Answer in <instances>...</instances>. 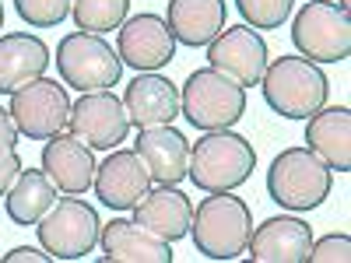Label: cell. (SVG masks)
<instances>
[{
	"label": "cell",
	"instance_id": "19",
	"mask_svg": "<svg viewBox=\"0 0 351 263\" xmlns=\"http://www.w3.org/2000/svg\"><path fill=\"white\" fill-rule=\"evenodd\" d=\"M134 151L141 155V162L148 165L152 183H165V186H180L186 179V162H190V140L176 130L172 123L165 127H148L137 130Z\"/></svg>",
	"mask_w": 351,
	"mask_h": 263
},
{
	"label": "cell",
	"instance_id": "23",
	"mask_svg": "<svg viewBox=\"0 0 351 263\" xmlns=\"http://www.w3.org/2000/svg\"><path fill=\"white\" fill-rule=\"evenodd\" d=\"M56 200V186L49 183V175L43 168H21L11 190L4 193V211L18 228L36 225Z\"/></svg>",
	"mask_w": 351,
	"mask_h": 263
},
{
	"label": "cell",
	"instance_id": "15",
	"mask_svg": "<svg viewBox=\"0 0 351 263\" xmlns=\"http://www.w3.org/2000/svg\"><path fill=\"white\" fill-rule=\"evenodd\" d=\"M43 172L49 175V183L56 186V193H71V197H84L92 190L95 179V155L84 140H77L74 134H56L46 140L43 148Z\"/></svg>",
	"mask_w": 351,
	"mask_h": 263
},
{
	"label": "cell",
	"instance_id": "20",
	"mask_svg": "<svg viewBox=\"0 0 351 263\" xmlns=\"http://www.w3.org/2000/svg\"><path fill=\"white\" fill-rule=\"evenodd\" d=\"M306 148L330 172H351V109H316L306 120Z\"/></svg>",
	"mask_w": 351,
	"mask_h": 263
},
{
	"label": "cell",
	"instance_id": "27",
	"mask_svg": "<svg viewBox=\"0 0 351 263\" xmlns=\"http://www.w3.org/2000/svg\"><path fill=\"white\" fill-rule=\"evenodd\" d=\"M351 260V239L348 236H324L309 246V260L306 263H348Z\"/></svg>",
	"mask_w": 351,
	"mask_h": 263
},
{
	"label": "cell",
	"instance_id": "30",
	"mask_svg": "<svg viewBox=\"0 0 351 263\" xmlns=\"http://www.w3.org/2000/svg\"><path fill=\"white\" fill-rule=\"evenodd\" d=\"M4 263H53V256L36 246H18V249L4 253Z\"/></svg>",
	"mask_w": 351,
	"mask_h": 263
},
{
	"label": "cell",
	"instance_id": "3",
	"mask_svg": "<svg viewBox=\"0 0 351 263\" xmlns=\"http://www.w3.org/2000/svg\"><path fill=\"white\" fill-rule=\"evenodd\" d=\"M260 92L263 102L285 120H309L316 109L327 105L330 81L319 71V64L306 60V56H278L263 71Z\"/></svg>",
	"mask_w": 351,
	"mask_h": 263
},
{
	"label": "cell",
	"instance_id": "13",
	"mask_svg": "<svg viewBox=\"0 0 351 263\" xmlns=\"http://www.w3.org/2000/svg\"><path fill=\"white\" fill-rule=\"evenodd\" d=\"M95 197L112 211H134V203L152 190V172L134 148H112L92 179Z\"/></svg>",
	"mask_w": 351,
	"mask_h": 263
},
{
	"label": "cell",
	"instance_id": "22",
	"mask_svg": "<svg viewBox=\"0 0 351 263\" xmlns=\"http://www.w3.org/2000/svg\"><path fill=\"white\" fill-rule=\"evenodd\" d=\"M165 25L176 42L183 46H208L228 25L225 0H169Z\"/></svg>",
	"mask_w": 351,
	"mask_h": 263
},
{
	"label": "cell",
	"instance_id": "12",
	"mask_svg": "<svg viewBox=\"0 0 351 263\" xmlns=\"http://www.w3.org/2000/svg\"><path fill=\"white\" fill-rule=\"evenodd\" d=\"M116 53L137 74H148L172 64L176 39L162 14H130L116 28Z\"/></svg>",
	"mask_w": 351,
	"mask_h": 263
},
{
	"label": "cell",
	"instance_id": "8",
	"mask_svg": "<svg viewBox=\"0 0 351 263\" xmlns=\"http://www.w3.org/2000/svg\"><path fill=\"white\" fill-rule=\"evenodd\" d=\"M291 46L313 64H344L351 56V21L334 0H309L291 21Z\"/></svg>",
	"mask_w": 351,
	"mask_h": 263
},
{
	"label": "cell",
	"instance_id": "2",
	"mask_svg": "<svg viewBox=\"0 0 351 263\" xmlns=\"http://www.w3.org/2000/svg\"><path fill=\"white\" fill-rule=\"evenodd\" d=\"M253 231V214L246 208V200L236 197L232 190L225 193H208L197 208L190 221V239L193 249L208 260H236L246 253Z\"/></svg>",
	"mask_w": 351,
	"mask_h": 263
},
{
	"label": "cell",
	"instance_id": "14",
	"mask_svg": "<svg viewBox=\"0 0 351 263\" xmlns=\"http://www.w3.org/2000/svg\"><path fill=\"white\" fill-rule=\"evenodd\" d=\"M313 246V228L295 214H278L250 231L246 253L253 263H306Z\"/></svg>",
	"mask_w": 351,
	"mask_h": 263
},
{
	"label": "cell",
	"instance_id": "10",
	"mask_svg": "<svg viewBox=\"0 0 351 263\" xmlns=\"http://www.w3.org/2000/svg\"><path fill=\"white\" fill-rule=\"evenodd\" d=\"M67 130L92 151H112L127 140L130 116L123 109V99H116L112 92H84L71 105Z\"/></svg>",
	"mask_w": 351,
	"mask_h": 263
},
{
	"label": "cell",
	"instance_id": "29",
	"mask_svg": "<svg viewBox=\"0 0 351 263\" xmlns=\"http://www.w3.org/2000/svg\"><path fill=\"white\" fill-rule=\"evenodd\" d=\"M25 165H21V158H18V151H11V155H0V197H4L8 190H11V183L18 179V172H21Z\"/></svg>",
	"mask_w": 351,
	"mask_h": 263
},
{
	"label": "cell",
	"instance_id": "31",
	"mask_svg": "<svg viewBox=\"0 0 351 263\" xmlns=\"http://www.w3.org/2000/svg\"><path fill=\"white\" fill-rule=\"evenodd\" d=\"M337 8H341V11H348V8H351V0H337Z\"/></svg>",
	"mask_w": 351,
	"mask_h": 263
},
{
	"label": "cell",
	"instance_id": "6",
	"mask_svg": "<svg viewBox=\"0 0 351 263\" xmlns=\"http://www.w3.org/2000/svg\"><path fill=\"white\" fill-rule=\"evenodd\" d=\"M56 74L74 92H112L120 84L123 60L102 36L95 32H67L56 42Z\"/></svg>",
	"mask_w": 351,
	"mask_h": 263
},
{
	"label": "cell",
	"instance_id": "9",
	"mask_svg": "<svg viewBox=\"0 0 351 263\" xmlns=\"http://www.w3.org/2000/svg\"><path fill=\"white\" fill-rule=\"evenodd\" d=\"M71 116V99L64 92V81L36 77L11 95V120L21 137L28 140H49L64 134Z\"/></svg>",
	"mask_w": 351,
	"mask_h": 263
},
{
	"label": "cell",
	"instance_id": "32",
	"mask_svg": "<svg viewBox=\"0 0 351 263\" xmlns=\"http://www.w3.org/2000/svg\"><path fill=\"white\" fill-rule=\"evenodd\" d=\"M0 28H4V4H0Z\"/></svg>",
	"mask_w": 351,
	"mask_h": 263
},
{
	"label": "cell",
	"instance_id": "16",
	"mask_svg": "<svg viewBox=\"0 0 351 263\" xmlns=\"http://www.w3.org/2000/svg\"><path fill=\"white\" fill-rule=\"evenodd\" d=\"M123 109L130 116V127L148 130V127H165L180 116V88L158 71L137 74L127 92H123Z\"/></svg>",
	"mask_w": 351,
	"mask_h": 263
},
{
	"label": "cell",
	"instance_id": "21",
	"mask_svg": "<svg viewBox=\"0 0 351 263\" xmlns=\"http://www.w3.org/2000/svg\"><path fill=\"white\" fill-rule=\"evenodd\" d=\"M49 46L39 36L8 32L0 36V95H14L28 81L46 77L49 67Z\"/></svg>",
	"mask_w": 351,
	"mask_h": 263
},
{
	"label": "cell",
	"instance_id": "18",
	"mask_svg": "<svg viewBox=\"0 0 351 263\" xmlns=\"http://www.w3.org/2000/svg\"><path fill=\"white\" fill-rule=\"evenodd\" d=\"M134 221L144 225L152 236L165 242H180L190 236V221H193V203L183 190L158 183L134 203Z\"/></svg>",
	"mask_w": 351,
	"mask_h": 263
},
{
	"label": "cell",
	"instance_id": "26",
	"mask_svg": "<svg viewBox=\"0 0 351 263\" xmlns=\"http://www.w3.org/2000/svg\"><path fill=\"white\" fill-rule=\"evenodd\" d=\"M74 0H14V11L28 28H56L71 14Z\"/></svg>",
	"mask_w": 351,
	"mask_h": 263
},
{
	"label": "cell",
	"instance_id": "24",
	"mask_svg": "<svg viewBox=\"0 0 351 263\" xmlns=\"http://www.w3.org/2000/svg\"><path fill=\"white\" fill-rule=\"evenodd\" d=\"M71 14L81 32L106 36L130 18V0H74Z\"/></svg>",
	"mask_w": 351,
	"mask_h": 263
},
{
	"label": "cell",
	"instance_id": "25",
	"mask_svg": "<svg viewBox=\"0 0 351 263\" xmlns=\"http://www.w3.org/2000/svg\"><path fill=\"white\" fill-rule=\"evenodd\" d=\"M236 8L250 28H281L291 18L295 0H236Z\"/></svg>",
	"mask_w": 351,
	"mask_h": 263
},
{
	"label": "cell",
	"instance_id": "1",
	"mask_svg": "<svg viewBox=\"0 0 351 263\" xmlns=\"http://www.w3.org/2000/svg\"><path fill=\"white\" fill-rule=\"evenodd\" d=\"M256 168V151L243 134L208 130L197 144H190L186 179L204 193H225L250 183Z\"/></svg>",
	"mask_w": 351,
	"mask_h": 263
},
{
	"label": "cell",
	"instance_id": "4",
	"mask_svg": "<svg viewBox=\"0 0 351 263\" xmlns=\"http://www.w3.org/2000/svg\"><path fill=\"white\" fill-rule=\"evenodd\" d=\"M243 112H246V88L215 67L193 71L180 92V116H186V123L204 134L236 127Z\"/></svg>",
	"mask_w": 351,
	"mask_h": 263
},
{
	"label": "cell",
	"instance_id": "28",
	"mask_svg": "<svg viewBox=\"0 0 351 263\" xmlns=\"http://www.w3.org/2000/svg\"><path fill=\"white\" fill-rule=\"evenodd\" d=\"M18 127H14V120H11V109H4L0 105V155H11V151H18Z\"/></svg>",
	"mask_w": 351,
	"mask_h": 263
},
{
	"label": "cell",
	"instance_id": "17",
	"mask_svg": "<svg viewBox=\"0 0 351 263\" xmlns=\"http://www.w3.org/2000/svg\"><path fill=\"white\" fill-rule=\"evenodd\" d=\"M99 249L106 263H172V242L152 236L134 218H112L102 225Z\"/></svg>",
	"mask_w": 351,
	"mask_h": 263
},
{
	"label": "cell",
	"instance_id": "11",
	"mask_svg": "<svg viewBox=\"0 0 351 263\" xmlns=\"http://www.w3.org/2000/svg\"><path fill=\"white\" fill-rule=\"evenodd\" d=\"M267 42L250 25H225L221 32L208 42V67L221 71L225 77L239 81L243 88L260 84L267 71Z\"/></svg>",
	"mask_w": 351,
	"mask_h": 263
},
{
	"label": "cell",
	"instance_id": "5",
	"mask_svg": "<svg viewBox=\"0 0 351 263\" xmlns=\"http://www.w3.org/2000/svg\"><path fill=\"white\" fill-rule=\"evenodd\" d=\"M334 190V172L309 148H285L267 168V193L285 211H316Z\"/></svg>",
	"mask_w": 351,
	"mask_h": 263
},
{
	"label": "cell",
	"instance_id": "7",
	"mask_svg": "<svg viewBox=\"0 0 351 263\" xmlns=\"http://www.w3.org/2000/svg\"><path fill=\"white\" fill-rule=\"evenodd\" d=\"M36 231H39V246L53 260H84L99 246L102 221L92 203L67 193L53 200V208L36 221Z\"/></svg>",
	"mask_w": 351,
	"mask_h": 263
}]
</instances>
